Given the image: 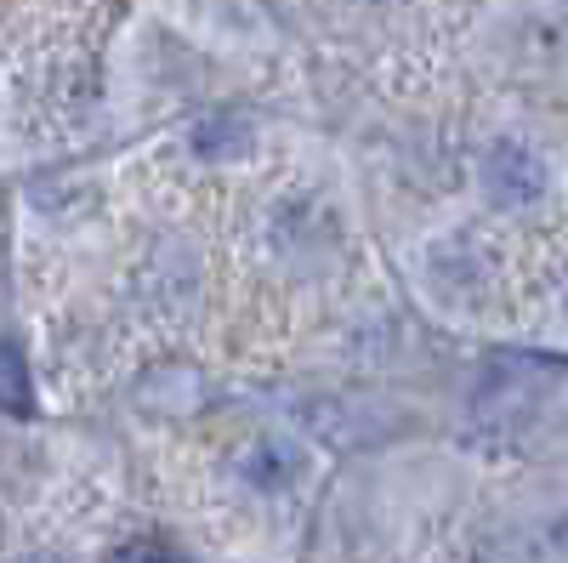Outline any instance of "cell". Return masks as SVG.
Here are the masks:
<instances>
[{"label": "cell", "instance_id": "obj_2", "mask_svg": "<svg viewBox=\"0 0 568 563\" xmlns=\"http://www.w3.org/2000/svg\"><path fill=\"white\" fill-rule=\"evenodd\" d=\"M484 194L500 205V211H524L546 194V160L517 143V137H506V143H495L484 154Z\"/></svg>", "mask_w": 568, "mask_h": 563}, {"label": "cell", "instance_id": "obj_1", "mask_svg": "<svg viewBox=\"0 0 568 563\" xmlns=\"http://www.w3.org/2000/svg\"><path fill=\"white\" fill-rule=\"evenodd\" d=\"M307 433L329 450H375L393 433H404V415L382 399H358V393H318L302 404Z\"/></svg>", "mask_w": 568, "mask_h": 563}, {"label": "cell", "instance_id": "obj_7", "mask_svg": "<svg viewBox=\"0 0 568 563\" xmlns=\"http://www.w3.org/2000/svg\"><path fill=\"white\" fill-rule=\"evenodd\" d=\"M562 308H568V285H562Z\"/></svg>", "mask_w": 568, "mask_h": 563}, {"label": "cell", "instance_id": "obj_3", "mask_svg": "<svg viewBox=\"0 0 568 563\" xmlns=\"http://www.w3.org/2000/svg\"><path fill=\"white\" fill-rule=\"evenodd\" d=\"M245 479H251L256 490L278 495V490H291V484L302 479V455H296L291 444H278V439H262V444L245 455Z\"/></svg>", "mask_w": 568, "mask_h": 563}, {"label": "cell", "instance_id": "obj_4", "mask_svg": "<svg viewBox=\"0 0 568 563\" xmlns=\"http://www.w3.org/2000/svg\"><path fill=\"white\" fill-rule=\"evenodd\" d=\"M245 137H251V125H245L240 114H211V120L194 125V149H200L205 160H227V154L245 149Z\"/></svg>", "mask_w": 568, "mask_h": 563}, {"label": "cell", "instance_id": "obj_6", "mask_svg": "<svg viewBox=\"0 0 568 563\" xmlns=\"http://www.w3.org/2000/svg\"><path fill=\"white\" fill-rule=\"evenodd\" d=\"M109 563H187L176 546H165V541H131V546H120Z\"/></svg>", "mask_w": 568, "mask_h": 563}, {"label": "cell", "instance_id": "obj_5", "mask_svg": "<svg viewBox=\"0 0 568 563\" xmlns=\"http://www.w3.org/2000/svg\"><path fill=\"white\" fill-rule=\"evenodd\" d=\"M34 393H29V370L18 342H0V415H29Z\"/></svg>", "mask_w": 568, "mask_h": 563}]
</instances>
